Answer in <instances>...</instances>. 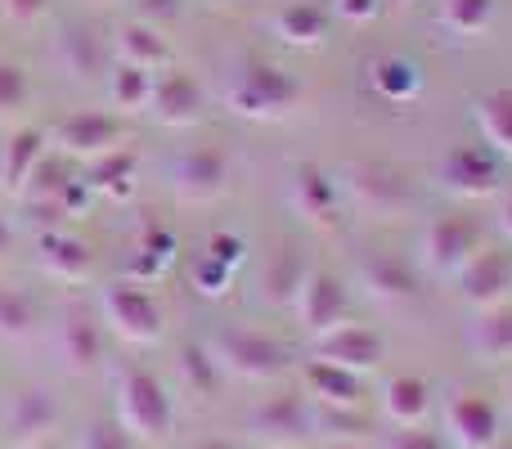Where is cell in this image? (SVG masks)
Masks as SVG:
<instances>
[{"label":"cell","mask_w":512,"mask_h":449,"mask_svg":"<svg viewBox=\"0 0 512 449\" xmlns=\"http://www.w3.org/2000/svg\"><path fill=\"white\" fill-rule=\"evenodd\" d=\"M113 54H117V63H131V68L158 72V68H167V36H162V27L144 23V18H131V23L117 27Z\"/></svg>","instance_id":"obj_24"},{"label":"cell","mask_w":512,"mask_h":449,"mask_svg":"<svg viewBox=\"0 0 512 449\" xmlns=\"http://www.w3.org/2000/svg\"><path fill=\"white\" fill-rule=\"evenodd\" d=\"M328 23H333V14H328L319 0H288V5H279L270 18L274 36H279L283 45H301V50L324 41Z\"/></svg>","instance_id":"obj_23"},{"label":"cell","mask_w":512,"mask_h":449,"mask_svg":"<svg viewBox=\"0 0 512 449\" xmlns=\"http://www.w3.org/2000/svg\"><path fill=\"white\" fill-rule=\"evenodd\" d=\"M36 449H54V445H36Z\"/></svg>","instance_id":"obj_47"},{"label":"cell","mask_w":512,"mask_h":449,"mask_svg":"<svg viewBox=\"0 0 512 449\" xmlns=\"http://www.w3.org/2000/svg\"><path fill=\"white\" fill-rule=\"evenodd\" d=\"M32 333V301L14 288H0V342H18Z\"/></svg>","instance_id":"obj_34"},{"label":"cell","mask_w":512,"mask_h":449,"mask_svg":"<svg viewBox=\"0 0 512 449\" xmlns=\"http://www.w3.org/2000/svg\"><path fill=\"white\" fill-rule=\"evenodd\" d=\"M355 283H360L364 297H373L378 306H405V301H414V292H418L414 265H409L405 256H396V252L364 256L360 270H355Z\"/></svg>","instance_id":"obj_17"},{"label":"cell","mask_w":512,"mask_h":449,"mask_svg":"<svg viewBox=\"0 0 512 449\" xmlns=\"http://www.w3.org/2000/svg\"><path fill=\"white\" fill-rule=\"evenodd\" d=\"M328 14L346 18V23H373V18L382 14V0H337Z\"/></svg>","instance_id":"obj_39"},{"label":"cell","mask_w":512,"mask_h":449,"mask_svg":"<svg viewBox=\"0 0 512 449\" xmlns=\"http://www.w3.org/2000/svg\"><path fill=\"white\" fill-rule=\"evenodd\" d=\"M436 185H441L450 198H459V203L490 198L499 189V158L486 149V144H459V149H450L441 158Z\"/></svg>","instance_id":"obj_9"},{"label":"cell","mask_w":512,"mask_h":449,"mask_svg":"<svg viewBox=\"0 0 512 449\" xmlns=\"http://www.w3.org/2000/svg\"><path fill=\"white\" fill-rule=\"evenodd\" d=\"M292 207H297L306 221L328 225L342 207V194H337V180H328L319 167H301L292 176Z\"/></svg>","instance_id":"obj_26"},{"label":"cell","mask_w":512,"mask_h":449,"mask_svg":"<svg viewBox=\"0 0 512 449\" xmlns=\"http://www.w3.org/2000/svg\"><path fill=\"white\" fill-rule=\"evenodd\" d=\"M72 449H135V441L113 423V418H99V423H90L86 432L77 436Z\"/></svg>","instance_id":"obj_36"},{"label":"cell","mask_w":512,"mask_h":449,"mask_svg":"<svg viewBox=\"0 0 512 449\" xmlns=\"http://www.w3.org/2000/svg\"><path fill=\"white\" fill-rule=\"evenodd\" d=\"M472 122L481 131V144H486L495 158H512V90H490L472 104Z\"/></svg>","instance_id":"obj_25"},{"label":"cell","mask_w":512,"mask_h":449,"mask_svg":"<svg viewBox=\"0 0 512 449\" xmlns=\"http://www.w3.org/2000/svg\"><path fill=\"white\" fill-rule=\"evenodd\" d=\"M0 180H5V140H0Z\"/></svg>","instance_id":"obj_46"},{"label":"cell","mask_w":512,"mask_h":449,"mask_svg":"<svg viewBox=\"0 0 512 449\" xmlns=\"http://www.w3.org/2000/svg\"><path fill=\"white\" fill-rule=\"evenodd\" d=\"M499 229H504V238L512 243V198H504V207H499Z\"/></svg>","instance_id":"obj_42"},{"label":"cell","mask_w":512,"mask_h":449,"mask_svg":"<svg viewBox=\"0 0 512 449\" xmlns=\"http://www.w3.org/2000/svg\"><path fill=\"white\" fill-rule=\"evenodd\" d=\"M261 449H270V445H261Z\"/></svg>","instance_id":"obj_49"},{"label":"cell","mask_w":512,"mask_h":449,"mask_svg":"<svg viewBox=\"0 0 512 449\" xmlns=\"http://www.w3.org/2000/svg\"><path fill=\"white\" fill-rule=\"evenodd\" d=\"M306 256L297 252V247H279V256L270 261V270H265V301L270 306H292V297H297L301 279H306Z\"/></svg>","instance_id":"obj_30"},{"label":"cell","mask_w":512,"mask_h":449,"mask_svg":"<svg viewBox=\"0 0 512 449\" xmlns=\"http://www.w3.org/2000/svg\"><path fill=\"white\" fill-rule=\"evenodd\" d=\"M225 283H230V265L216 261L212 252L198 256L194 261V288L203 292V297H225Z\"/></svg>","instance_id":"obj_37"},{"label":"cell","mask_w":512,"mask_h":449,"mask_svg":"<svg viewBox=\"0 0 512 449\" xmlns=\"http://www.w3.org/2000/svg\"><path fill=\"white\" fill-rule=\"evenodd\" d=\"M230 185V153L216 149V144H198V149H185L171 167V194L185 207H203L216 203Z\"/></svg>","instance_id":"obj_7"},{"label":"cell","mask_w":512,"mask_h":449,"mask_svg":"<svg viewBox=\"0 0 512 449\" xmlns=\"http://www.w3.org/2000/svg\"><path fill=\"white\" fill-rule=\"evenodd\" d=\"M306 387H310V400H319L324 409H355L360 405V396H364L360 373L333 369V364H319V360H310Z\"/></svg>","instance_id":"obj_28"},{"label":"cell","mask_w":512,"mask_h":449,"mask_svg":"<svg viewBox=\"0 0 512 449\" xmlns=\"http://www.w3.org/2000/svg\"><path fill=\"white\" fill-rule=\"evenodd\" d=\"M481 247H486L481 243V225L472 221V216L450 212V216H432V221L423 225V234H418V261H423V270L450 279Z\"/></svg>","instance_id":"obj_5"},{"label":"cell","mask_w":512,"mask_h":449,"mask_svg":"<svg viewBox=\"0 0 512 449\" xmlns=\"http://www.w3.org/2000/svg\"><path fill=\"white\" fill-rule=\"evenodd\" d=\"M36 265H41L45 279L54 283H86L95 274V256H90V243L72 234H41L36 243Z\"/></svg>","instance_id":"obj_21"},{"label":"cell","mask_w":512,"mask_h":449,"mask_svg":"<svg viewBox=\"0 0 512 449\" xmlns=\"http://www.w3.org/2000/svg\"><path fill=\"white\" fill-rule=\"evenodd\" d=\"M50 140H54V149L68 153V158L95 162V158H104V153L122 149V122H117L113 113H99V108H77V113L54 122Z\"/></svg>","instance_id":"obj_10"},{"label":"cell","mask_w":512,"mask_h":449,"mask_svg":"<svg viewBox=\"0 0 512 449\" xmlns=\"http://www.w3.org/2000/svg\"><path fill=\"white\" fill-rule=\"evenodd\" d=\"M194 449H234L230 441H203V445H194Z\"/></svg>","instance_id":"obj_45"},{"label":"cell","mask_w":512,"mask_h":449,"mask_svg":"<svg viewBox=\"0 0 512 449\" xmlns=\"http://www.w3.org/2000/svg\"><path fill=\"white\" fill-rule=\"evenodd\" d=\"M54 351H59L63 369L72 378L99 369V360H104V324L86 306H68L59 315V324H54Z\"/></svg>","instance_id":"obj_14"},{"label":"cell","mask_w":512,"mask_h":449,"mask_svg":"<svg viewBox=\"0 0 512 449\" xmlns=\"http://www.w3.org/2000/svg\"><path fill=\"white\" fill-rule=\"evenodd\" d=\"M99 319L122 337L126 346H153L162 337V306L140 283H113L99 297Z\"/></svg>","instance_id":"obj_6"},{"label":"cell","mask_w":512,"mask_h":449,"mask_svg":"<svg viewBox=\"0 0 512 449\" xmlns=\"http://www.w3.org/2000/svg\"><path fill=\"white\" fill-rule=\"evenodd\" d=\"M369 81H373V90H378V99H387V104H409V99H418V90H423V68H418L414 59H405V54H382L369 68Z\"/></svg>","instance_id":"obj_27"},{"label":"cell","mask_w":512,"mask_h":449,"mask_svg":"<svg viewBox=\"0 0 512 449\" xmlns=\"http://www.w3.org/2000/svg\"><path fill=\"white\" fill-rule=\"evenodd\" d=\"M508 405H512V387H508Z\"/></svg>","instance_id":"obj_48"},{"label":"cell","mask_w":512,"mask_h":449,"mask_svg":"<svg viewBox=\"0 0 512 449\" xmlns=\"http://www.w3.org/2000/svg\"><path fill=\"white\" fill-rule=\"evenodd\" d=\"M0 9H5L9 23H36V18H45V9H50V0H0Z\"/></svg>","instance_id":"obj_40"},{"label":"cell","mask_w":512,"mask_h":449,"mask_svg":"<svg viewBox=\"0 0 512 449\" xmlns=\"http://www.w3.org/2000/svg\"><path fill=\"white\" fill-rule=\"evenodd\" d=\"M445 445L454 449H495L499 445V405L481 391H454L441 405Z\"/></svg>","instance_id":"obj_8"},{"label":"cell","mask_w":512,"mask_h":449,"mask_svg":"<svg viewBox=\"0 0 512 449\" xmlns=\"http://www.w3.org/2000/svg\"><path fill=\"white\" fill-rule=\"evenodd\" d=\"M382 355H387V342H382L378 328L351 324V319L342 328H333V333L315 337V360L346 373H369L373 364H382Z\"/></svg>","instance_id":"obj_15"},{"label":"cell","mask_w":512,"mask_h":449,"mask_svg":"<svg viewBox=\"0 0 512 449\" xmlns=\"http://www.w3.org/2000/svg\"><path fill=\"white\" fill-rule=\"evenodd\" d=\"M216 373H230L239 382H274L288 369V351H283L274 337L256 333V328H221V333L207 342Z\"/></svg>","instance_id":"obj_3"},{"label":"cell","mask_w":512,"mask_h":449,"mask_svg":"<svg viewBox=\"0 0 512 449\" xmlns=\"http://www.w3.org/2000/svg\"><path fill=\"white\" fill-rule=\"evenodd\" d=\"M248 432L270 449H297L306 436H315V414L301 396H265L248 414Z\"/></svg>","instance_id":"obj_12"},{"label":"cell","mask_w":512,"mask_h":449,"mask_svg":"<svg viewBox=\"0 0 512 449\" xmlns=\"http://www.w3.org/2000/svg\"><path fill=\"white\" fill-rule=\"evenodd\" d=\"M176 9H180V0H144V5H140V18L158 27V14H162V18H176Z\"/></svg>","instance_id":"obj_41"},{"label":"cell","mask_w":512,"mask_h":449,"mask_svg":"<svg viewBox=\"0 0 512 449\" xmlns=\"http://www.w3.org/2000/svg\"><path fill=\"white\" fill-rule=\"evenodd\" d=\"M149 95H153V72L131 68V63H117V68L108 72V99H113V108H122V113H144Z\"/></svg>","instance_id":"obj_31"},{"label":"cell","mask_w":512,"mask_h":449,"mask_svg":"<svg viewBox=\"0 0 512 449\" xmlns=\"http://www.w3.org/2000/svg\"><path fill=\"white\" fill-rule=\"evenodd\" d=\"M27 72L18 63L0 59V117H14L18 108H27Z\"/></svg>","instance_id":"obj_35"},{"label":"cell","mask_w":512,"mask_h":449,"mask_svg":"<svg viewBox=\"0 0 512 449\" xmlns=\"http://www.w3.org/2000/svg\"><path fill=\"white\" fill-rule=\"evenodd\" d=\"M54 423H59V405H54V396L45 387H27L18 391L14 400H9L5 409V432L14 445L23 449H36L45 441V436L54 432Z\"/></svg>","instance_id":"obj_18"},{"label":"cell","mask_w":512,"mask_h":449,"mask_svg":"<svg viewBox=\"0 0 512 449\" xmlns=\"http://www.w3.org/2000/svg\"><path fill=\"white\" fill-rule=\"evenodd\" d=\"M459 297L468 301L472 310H490V306H504L512 301V252L508 247H481L459 274Z\"/></svg>","instance_id":"obj_13"},{"label":"cell","mask_w":512,"mask_h":449,"mask_svg":"<svg viewBox=\"0 0 512 449\" xmlns=\"http://www.w3.org/2000/svg\"><path fill=\"white\" fill-rule=\"evenodd\" d=\"M378 409L387 418V427H418L432 414V387L414 373H396L378 387Z\"/></svg>","instance_id":"obj_19"},{"label":"cell","mask_w":512,"mask_h":449,"mask_svg":"<svg viewBox=\"0 0 512 449\" xmlns=\"http://www.w3.org/2000/svg\"><path fill=\"white\" fill-rule=\"evenodd\" d=\"M9 243H14V234H9V225H5V221H0V261H5Z\"/></svg>","instance_id":"obj_43"},{"label":"cell","mask_w":512,"mask_h":449,"mask_svg":"<svg viewBox=\"0 0 512 449\" xmlns=\"http://www.w3.org/2000/svg\"><path fill=\"white\" fill-rule=\"evenodd\" d=\"M45 140L50 135L36 131V126H23L18 135H9L5 140V180H0V189H27V180L36 176V167L45 162Z\"/></svg>","instance_id":"obj_29"},{"label":"cell","mask_w":512,"mask_h":449,"mask_svg":"<svg viewBox=\"0 0 512 449\" xmlns=\"http://www.w3.org/2000/svg\"><path fill=\"white\" fill-rule=\"evenodd\" d=\"M337 194L355 207L369 221H400V216L414 207V194L400 180V171L378 167V162H355V167L342 171L337 180Z\"/></svg>","instance_id":"obj_4"},{"label":"cell","mask_w":512,"mask_h":449,"mask_svg":"<svg viewBox=\"0 0 512 449\" xmlns=\"http://www.w3.org/2000/svg\"><path fill=\"white\" fill-rule=\"evenodd\" d=\"M382 449H450V445H445V436L427 432V427L418 423V427H391Z\"/></svg>","instance_id":"obj_38"},{"label":"cell","mask_w":512,"mask_h":449,"mask_svg":"<svg viewBox=\"0 0 512 449\" xmlns=\"http://www.w3.org/2000/svg\"><path fill=\"white\" fill-rule=\"evenodd\" d=\"M346 306H351L346 283L337 279L333 270H306L297 297H292V310H297V319H301V328H306L310 342L324 337V333H333V328H342Z\"/></svg>","instance_id":"obj_11"},{"label":"cell","mask_w":512,"mask_h":449,"mask_svg":"<svg viewBox=\"0 0 512 449\" xmlns=\"http://www.w3.org/2000/svg\"><path fill=\"white\" fill-rule=\"evenodd\" d=\"M203 90H198L194 77L176 68H158L153 72V95H149V108L144 113L153 117L158 126H171V131H185V126H198L203 117Z\"/></svg>","instance_id":"obj_16"},{"label":"cell","mask_w":512,"mask_h":449,"mask_svg":"<svg viewBox=\"0 0 512 449\" xmlns=\"http://www.w3.org/2000/svg\"><path fill=\"white\" fill-rule=\"evenodd\" d=\"M324 449H364V445H355V441H328Z\"/></svg>","instance_id":"obj_44"},{"label":"cell","mask_w":512,"mask_h":449,"mask_svg":"<svg viewBox=\"0 0 512 449\" xmlns=\"http://www.w3.org/2000/svg\"><path fill=\"white\" fill-rule=\"evenodd\" d=\"M131 176H135V158L131 153H104V158H95V162H86V180L81 185L90 189V194H126L131 189Z\"/></svg>","instance_id":"obj_33"},{"label":"cell","mask_w":512,"mask_h":449,"mask_svg":"<svg viewBox=\"0 0 512 449\" xmlns=\"http://www.w3.org/2000/svg\"><path fill=\"white\" fill-rule=\"evenodd\" d=\"M54 59L68 72L72 81H90L99 72H108V45L99 41L90 27L81 23H63L59 36H54Z\"/></svg>","instance_id":"obj_20"},{"label":"cell","mask_w":512,"mask_h":449,"mask_svg":"<svg viewBox=\"0 0 512 449\" xmlns=\"http://www.w3.org/2000/svg\"><path fill=\"white\" fill-rule=\"evenodd\" d=\"M225 104H230V113L248 117V122H279L301 104V81L288 68L248 59L225 86Z\"/></svg>","instance_id":"obj_2"},{"label":"cell","mask_w":512,"mask_h":449,"mask_svg":"<svg viewBox=\"0 0 512 449\" xmlns=\"http://www.w3.org/2000/svg\"><path fill=\"white\" fill-rule=\"evenodd\" d=\"M113 423L135 445H158L176 432V400H171V391L149 369H126L117 378Z\"/></svg>","instance_id":"obj_1"},{"label":"cell","mask_w":512,"mask_h":449,"mask_svg":"<svg viewBox=\"0 0 512 449\" xmlns=\"http://www.w3.org/2000/svg\"><path fill=\"white\" fill-rule=\"evenodd\" d=\"M468 351L481 364H512V301L477 310V319L468 324Z\"/></svg>","instance_id":"obj_22"},{"label":"cell","mask_w":512,"mask_h":449,"mask_svg":"<svg viewBox=\"0 0 512 449\" xmlns=\"http://www.w3.org/2000/svg\"><path fill=\"white\" fill-rule=\"evenodd\" d=\"M495 0H441V27L463 41L481 36L490 23H495Z\"/></svg>","instance_id":"obj_32"}]
</instances>
